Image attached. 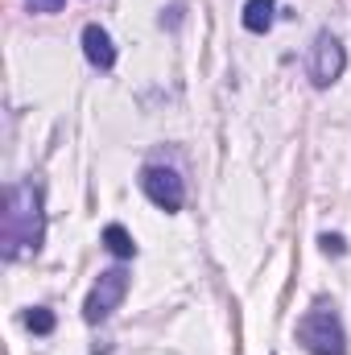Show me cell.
<instances>
[{"label": "cell", "mask_w": 351, "mask_h": 355, "mask_svg": "<svg viewBox=\"0 0 351 355\" xmlns=\"http://www.w3.org/2000/svg\"><path fill=\"white\" fill-rule=\"evenodd\" d=\"M46 240V194L37 178H21L4 190V227H0V257L8 265L37 257Z\"/></svg>", "instance_id": "6da1fadb"}, {"label": "cell", "mask_w": 351, "mask_h": 355, "mask_svg": "<svg viewBox=\"0 0 351 355\" xmlns=\"http://www.w3.org/2000/svg\"><path fill=\"white\" fill-rule=\"evenodd\" d=\"M298 343L310 355H348V331L331 302H314L298 318Z\"/></svg>", "instance_id": "7a4b0ae2"}, {"label": "cell", "mask_w": 351, "mask_h": 355, "mask_svg": "<svg viewBox=\"0 0 351 355\" xmlns=\"http://www.w3.org/2000/svg\"><path fill=\"white\" fill-rule=\"evenodd\" d=\"M348 71V50L343 42L331 33V29H318L314 42H310V54H306V79L318 91H327L331 83H339Z\"/></svg>", "instance_id": "3957f363"}, {"label": "cell", "mask_w": 351, "mask_h": 355, "mask_svg": "<svg viewBox=\"0 0 351 355\" xmlns=\"http://www.w3.org/2000/svg\"><path fill=\"white\" fill-rule=\"evenodd\" d=\"M128 285H132V277H128V268H103L99 277H95V285H91L87 302H83V318H87L91 327H99V322H108L112 318V310L124 302V293H128Z\"/></svg>", "instance_id": "277c9868"}, {"label": "cell", "mask_w": 351, "mask_h": 355, "mask_svg": "<svg viewBox=\"0 0 351 355\" xmlns=\"http://www.w3.org/2000/svg\"><path fill=\"white\" fill-rule=\"evenodd\" d=\"M141 190H145V198L157 207V211H166V215H178L182 211V202H186V182L178 174L174 166H145L141 170Z\"/></svg>", "instance_id": "5b68a950"}, {"label": "cell", "mask_w": 351, "mask_h": 355, "mask_svg": "<svg viewBox=\"0 0 351 355\" xmlns=\"http://www.w3.org/2000/svg\"><path fill=\"white\" fill-rule=\"evenodd\" d=\"M83 58L95 71H103V75L116 67V42H112V33L103 25H87L83 29Z\"/></svg>", "instance_id": "8992f818"}, {"label": "cell", "mask_w": 351, "mask_h": 355, "mask_svg": "<svg viewBox=\"0 0 351 355\" xmlns=\"http://www.w3.org/2000/svg\"><path fill=\"white\" fill-rule=\"evenodd\" d=\"M240 21H244L248 33H268L273 21H277V0H248L244 12H240Z\"/></svg>", "instance_id": "52a82bcc"}, {"label": "cell", "mask_w": 351, "mask_h": 355, "mask_svg": "<svg viewBox=\"0 0 351 355\" xmlns=\"http://www.w3.org/2000/svg\"><path fill=\"white\" fill-rule=\"evenodd\" d=\"M103 248H108L116 261H132V257H137V240L128 236L124 223H108V227H103Z\"/></svg>", "instance_id": "ba28073f"}, {"label": "cell", "mask_w": 351, "mask_h": 355, "mask_svg": "<svg viewBox=\"0 0 351 355\" xmlns=\"http://www.w3.org/2000/svg\"><path fill=\"white\" fill-rule=\"evenodd\" d=\"M54 310H46V306H33L29 314H25V327L33 331V335H54Z\"/></svg>", "instance_id": "9c48e42d"}, {"label": "cell", "mask_w": 351, "mask_h": 355, "mask_svg": "<svg viewBox=\"0 0 351 355\" xmlns=\"http://www.w3.org/2000/svg\"><path fill=\"white\" fill-rule=\"evenodd\" d=\"M318 244H323V252H327V257H343V252H348V240H343V236H331V232H323V236H318Z\"/></svg>", "instance_id": "30bf717a"}, {"label": "cell", "mask_w": 351, "mask_h": 355, "mask_svg": "<svg viewBox=\"0 0 351 355\" xmlns=\"http://www.w3.org/2000/svg\"><path fill=\"white\" fill-rule=\"evenodd\" d=\"M25 8H29V12H37V17H50V12H62V8H67V0H25Z\"/></svg>", "instance_id": "8fae6325"}, {"label": "cell", "mask_w": 351, "mask_h": 355, "mask_svg": "<svg viewBox=\"0 0 351 355\" xmlns=\"http://www.w3.org/2000/svg\"><path fill=\"white\" fill-rule=\"evenodd\" d=\"M182 12H186V4H182V0H174L170 8H162V29H166V25L178 29V25H182Z\"/></svg>", "instance_id": "7c38bea8"}]
</instances>
